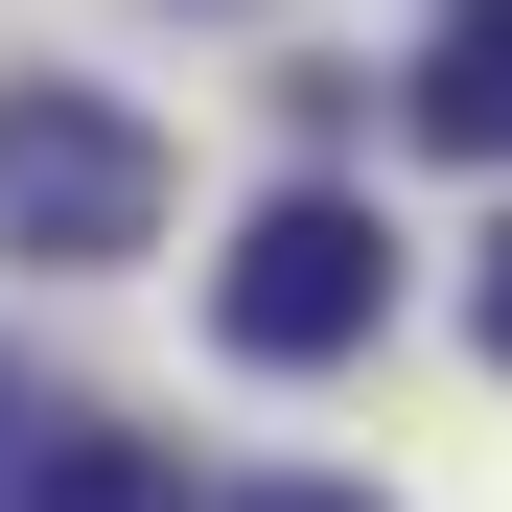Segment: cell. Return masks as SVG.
<instances>
[{
	"label": "cell",
	"mask_w": 512,
	"mask_h": 512,
	"mask_svg": "<svg viewBox=\"0 0 512 512\" xmlns=\"http://www.w3.org/2000/svg\"><path fill=\"white\" fill-rule=\"evenodd\" d=\"M140 233H163V140H140L117 94H70V70H24V94H0V256L117 280Z\"/></svg>",
	"instance_id": "obj_1"
},
{
	"label": "cell",
	"mask_w": 512,
	"mask_h": 512,
	"mask_svg": "<svg viewBox=\"0 0 512 512\" xmlns=\"http://www.w3.org/2000/svg\"><path fill=\"white\" fill-rule=\"evenodd\" d=\"M210 326H233L256 373H326V350H373V326H396V233H373L350 187H280V210L210 256Z\"/></svg>",
	"instance_id": "obj_2"
},
{
	"label": "cell",
	"mask_w": 512,
	"mask_h": 512,
	"mask_svg": "<svg viewBox=\"0 0 512 512\" xmlns=\"http://www.w3.org/2000/svg\"><path fill=\"white\" fill-rule=\"evenodd\" d=\"M419 140H443V163H512V0H466V24L419 47Z\"/></svg>",
	"instance_id": "obj_3"
},
{
	"label": "cell",
	"mask_w": 512,
	"mask_h": 512,
	"mask_svg": "<svg viewBox=\"0 0 512 512\" xmlns=\"http://www.w3.org/2000/svg\"><path fill=\"white\" fill-rule=\"evenodd\" d=\"M47 512H187V466L163 443H117V419H47V466H24Z\"/></svg>",
	"instance_id": "obj_4"
},
{
	"label": "cell",
	"mask_w": 512,
	"mask_h": 512,
	"mask_svg": "<svg viewBox=\"0 0 512 512\" xmlns=\"http://www.w3.org/2000/svg\"><path fill=\"white\" fill-rule=\"evenodd\" d=\"M466 326H489V373H512V233H489V280H466Z\"/></svg>",
	"instance_id": "obj_5"
},
{
	"label": "cell",
	"mask_w": 512,
	"mask_h": 512,
	"mask_svg": "<svg viewBox=\"0 0 512 512\" xmlns=\"http://www.w3.org/2000/svg\"><path fill=\"white\" fill-rule=\"evenodd\" d=\"M233 512H373V489H233Z\"/></svg>",
	"instance_id": "obj_6"
}]
</instances>
